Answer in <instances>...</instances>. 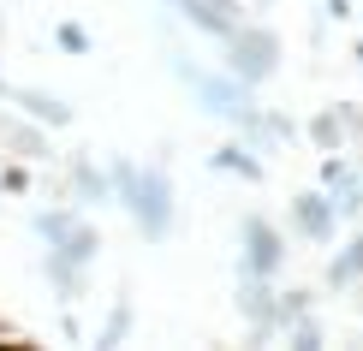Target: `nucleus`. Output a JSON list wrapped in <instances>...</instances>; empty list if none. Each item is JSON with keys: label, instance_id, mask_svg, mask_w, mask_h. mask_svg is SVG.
I'll list each match as a JSON object with an SVG mask.
<instances>
[{"label": "nucleus", "instance_id": "f3484780", "mask_svg": "<svg viewBox=\"0 0 363 351\" xmlns=\"http://www.w3.org/2000/svg\"><path fill=\"white\" fill-rule=\"evenodd\" d=\"M0 96H6V84H0Z\"/></svg>", "mask_w": 363, "mask_h": 351}, {"label": "nucleus", "instance_id": "ddd939ff", "mask_svg": "<svg viewBox=\"0 0 363 351\" xmlns=\"http://www.w3.org/2000/svg\"><path fill=\"white\" fill-rule=\"evenodd\" d=\"M72 185H78V196H108V179H101V173H89L84 161L72 167Z\"/></svg>", "mask_w": 363, "mask_h": 351}, {"label": "nucleus", "instance_id": "dca6fc26", "mask_svg": "<svg viewBox=\"0 0 363 351\" xmlns=\"http://www.w3.org/2000/svg\"><path fill=\"white\" fill-rule=\"evenodd\" d=\"M256 6H274V0H256Z\"/></svg>", "mask_w": 363, "mask_h": 351}, {"label": "nucleus", "instance_id": "2eb2a0df", "mask_svg": "<svg viewBox=\"0 0 363 351\" xmlns=\"http://www.w3.org/2000/svg\"><path fill=\"white\" fill-rule=\"evenodd\" d=\"M60 48H66V54H84V48H89V36H84L78 24H60Z\"/></svg>", "mask_w": 363, "mask_h": 351}, {"label": "nucleus", "instance_id": "0eeeda50", "mask_svg": "<svg viewBox=\"0 0 363 351\" xmlns=\"http://www.w3.org/2000/svg\"><path fill=\"white\" fill-rule=\"evenodd\" d=\"M173 6L179 12H185V18L196 24V30H208V36H233V30L238 24H245V18H238V6H233V0H173Z\"/></svg>", "mask_w": 363, "mask_h": 351}, {"label": "nucleus", "instance_id": "a211bd4d", "mask_svg": "<svg viewBox=\"0 0 363 351\" xmlns=\"http://www.w3.org/2000/svg\"><path fill=\"white\" fill-rule=\"evenodd\" d=\"M0 185H6V179H0Z\"/></svg>", "mask_w": 363, "mask_h": 351}, {"label": "nucleus", "instance_id": "7ed1b4c3", "mask_svg": "<svg viewBox=\"0 0 363 351\" xmlns=\"http://www.w3.org/2000/svg\"><path fill=\"white\" fill-rule=\"evenodd\" d=\"M274 66H280V42L268 36V30H256V24H238L233 36H226V72H233V78H245V84H262Z\"/></svg>", "mask_w": 363, "mask_h": 351}, {"label": "nucleus", "instance_id": "39448f33", "mask_svg": "<svg viewBox=\"0 0 363 351\" xmlns=\"http://www.w3.org/2000/svg\"><path fill=\"white\" fill-rule=\"evenodd\" d=\"M292 226H298L310 244H328V238H334V226H340V203H334L328 191H304V196L292 203Z\"/></svg>", "mask_w": 363, "mask_h": 351}, {"label": "nucleus", "instance_id": "1a4fd4ad", "mask_svg": "<svg viewBox=\"0 0 363 351\" xmlns=\"http://www.w3.org/2000/svg\"><path fill=\"white\" fill-rule=\"evenodd\" d=\"M352 126H357V113H352V108H340V113H322V119H315L310 137H315L322 149H340V137L352 131Z\"/></svg>", "mask_w": 363, "mask_h": 351}, {"label": "nucleus", "instance_id": "9b49d317", "mask_svg": "<svg viewBox=\"0 0 363 351\" xmlns=\"http://www.w3.org/2000/svg\"><path fill=\"white\" fill-rule=\"evenodd\" d=\"M0 137H6V143H18L24 155H48V143H42L30 126H12V119H6V126H0Z\"/></svg>", "mask_w": 363, "mask_h": 351}, {"label": "nucleus", "instance_id": "20e7f679", "mask_svg": "<svg viewBox=\"0 0 363 351\" xmlns=\"http://www.w3.org/2000/svg\"><path fill=\"white\" fill-rule=\"evenodd\" d=\"M36 233L54 244L48 256H66L72 268H89V256L101 250V238H96V226H84V221H72V215H42L36 221Z\"/></svg>", "mask_w": 363, "mask_h": 351}, {"label": "nucleus", "instance_id": "f257e3e1", "mask_svg": "<svg viewBox=\"0 0 363 351\" xmlns=\"http://www.w3.org/2000/svg\"><path fill=\"white\" fill-rule=\"evenodd\" d=\"M113 191H119V203L131 208V221H138L149 238H161L173 226V185H167V173H149V167H125L119 161L113 167Z\"/></svg>", "mask_w": 363, "mask_h": 351}, {"label": "nucleus", "instance_id": "423d86ee", "mask_svg": "<svg viewBox=\"0 0 363 351\" xmlns=\"http://www.w3.org/2000/svg\"><path fill=\"white\" fill-rule=\"evenodd\" d=\"M286 262V250H280V233L268 221H245V274H268L274 280Z\"/></svg>", "mask_w": 363, "mask_h": 351}, {"label": "nucleus", "instance_id": "4468645a", "mask_svg": "<svg viewBox=\"0 0 363 351\" xmlns=\"http://www.w3.org/2000/svg\"><path fill=\"white\" fill-rule=\"evenodd\" d=\"M352 274H363V233L352 244V256H340V262H334V280H352Z\"/></svg>", "mask_w": 363, "mask_h": 351}, {"label": "nucleus", "instance_id": "6e6552de", "mask_svg": "<svg viewBox=\"0 0 363 351\" xmlns=\"http://www.w3.org/2000/svg\"><path fill=\"white\" fill-rule=\"evenodd\" d=\"M12 101L30 113V119H42V126H72V108L66 101H54V96H42V89H6Z\"/></svg>", "mask_w": 363, "mask_h": 351}, {"label": "nucleus", "instance_id": "9d476101", "mask_svg": "<svg viewBox=\"0 0 363 351\" xmlns=\"http://www.w3.org/2000/svg\"><path fill=\"white\" fill-rule=\"evenodd\" d=\"M208 167H220V173H238V179H262V161H250V149L226 143L220 155H208Z\"/></svg>", "mask_w": 363, "mask_h": 351}, {"label": "nucleus", "instance_id": "f03ea898", "mask_svg": "<svg viewBox=\"0 0 363 351\" xmlns=\"http://www.w3.org/2000/svg\"><path fill=\"white\" fill-rule=\"evenodd\" d=\"M173 72L196 89V101H203L215 119H226V126H238V131L256 119V108H250V84H245V78H233V72H220V78H215V72H196V66H185V54L173 60Z\"/></svg>", "mask_w": 363, "mask_h": 351}, {"label": "nucleus", "instance_id": "f8f14e48", "mask_svg": "<svg viewBox=\"0 0 363 351\" xmlns=\"http://www.w3.org/2000/svg\"><path fill=\"white\" fill-rule=\"evenodd\" d=\"M125 328H131V298H119L113 316H108V328H101V345H119V340H125Z\"/></svg>", "mask_w": 363, "mask_h": 351}]
</instances>
